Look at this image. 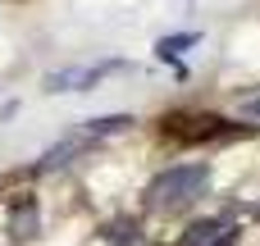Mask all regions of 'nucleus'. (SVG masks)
Masks as SVG:
<instances>
[{"label":"nucleus","instance_id":"obj_2","mask_svg":"<svg viewBox=\"0 0 260 246\" xmlns=\"http://www.w3.org/2000/svg\"><path fill=\"white\" fill-rule=\"evenodd\" d=\"M165 137H174V142H219V137H233V128L219 114H169Z\"/></svg>","mask_w":260,"mask_h":246},{"label":"nucleus","instance_id":"obj_5","mask_svg":"<svg viewBox=\"0 0 260 246\" xmlns=\"http://www.w3.org/2000/svg\"><path fill=\"white\" fill-rule=\"evenodd\" d=\"M197 41H201V32H169V37H160V41H155V59L178 64V59H183Z\"/></svg>","mask_w":260,"mask_h":246},{"label":"nucleus","instance_id":"obj_4","mask_svg":"<svg viewBox=\"0 0 260 246\" xmlns=\"http://www.w3.org/2000/svg\"><path fill=\"white\" fill-rule=\"evenodd\" d=\"M233 242H238V224L233 219H197L178 237V246H233Z\"/></svg>","mask_w":260,"mask_h":246},{"label":"nucleus","instance_id":"obj_1","mask_svg":"<svg viewBox=\"0 0 260 246\" xmlns=\"http://www.w3.org/2000/svg\"><path fill=\"white\" fill-rule=\"evenodd\" d=\"M206 187H210V164H169L146 187V205L160 215H178V210L197 205L206 196Z\"/></svg>","mask_w":260,"mask_h":246},{"label":"nucleus","instance_id":"obj_6","mask_svg":"<svg viewBox=\"0 0 260 246\" xmlns=\"http://www.w3.org/2000/svg\"><path fill=\"white\" fill-rule=\"evenodd\" d=\"M128 128H133V114H101V119L82 123V137L101 142V137H114V132H128Z\"/></svg>","mask_w":260,"mask_h":246},{"label":"nucleus","instance_id":"obj_3","mask_svg":"<svg viewBox=\"0 0 260 246\" xmlns=\"http://www.w3.org/2000/svg\"><path fill=\"white\" fill-rule=\"evenodd\" d=\"M119 68H128L123 59H105V64H78V68H55V73H46V91H91V87H101L110 73H119Z\"/></svg>","mask_w":260,"mask_h":246},{"label":"nucleus","instance_id":"obj_7","mask_svg":"<svg viewBox=\"0 0 260 246\" xmlns=\"http://www.w3.org/2000/svg\"><path fill=\"white\" fill-rule=\"evenodd\" d=\"M9 228H14V237H32V233H37V210H32V205H27V210H18Z\"/></svg>","mask_w":260,"mask_h":246},{"label":"nucleus","instance_id":"obj_8","mask_svg":"<svg viewBox=\"0 0 260 246\" xmlns=\"http://www.w3.org/2000/svg\"><path fill=\"white\" fill-rule=\"evenodd\" d=\"M242 114H247V119H256V123H260V96H247V100H242Z\"/></svg>","mask_w":260,"mask_h":246}]
</instances>
